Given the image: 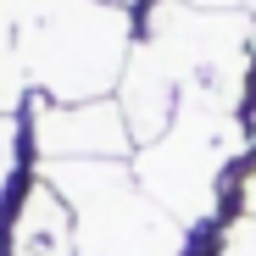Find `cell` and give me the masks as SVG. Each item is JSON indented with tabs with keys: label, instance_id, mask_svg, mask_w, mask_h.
<instances>
[{
	"label": "cell",
	"instance_id": "1",
	"mask_svg": "<svg viewBox=\"0 0 256 256\" xmlns=\"http://www.w3.org/2000/svg\"><path fill=\"white\" fill-rule=\"evenodd\" d=\"M250 150V122L240 112H206V106H178L173 128L162 140L134 150V178L140 190L190 234L228 218L223 195L234 200V173Z\"/></svg>",
	"mask_w": 256,
	"mask_h": 256
},
{
	"label": "cell",
	"instance_id": "2",
	"mask_svg": "<svg viewBox=\"0 0 256 256\" xmlns=\"http://www.w3.org/2000/svg\"><path fill=\"white\" fill-rule=\"evenodd\" d=\"M72 212V256H184L190 228L140 190L128 162H45Z\"/></svg>",
	"mask_w": 256,
	"mask_h": 256
},
{
	"label": "cell",
	"instance_id": "3",
	"mask_svg": "<svg viewBox=\"0 0 256 256\" xmlns=\"http://www.w3.org/2000/svg\"><path fill=\"white\" fill-rule=\"evenodd\" d=\"M28 117V145L34 162H134V134L122 122L117 95L112 100H78V106H56L28 95L22 106Z\"/></svg>",
	"mask_w": 256,
	"mask_h": 256
},
{
	"label": "cell",
	"instance_id": "4",
	"mask_svg": "<svg viewBox=\"0 0 256 256\" xmlns=\"http://www.w3.org/2000/svg\"><path fill=\"white\" fill-rule=\"evenodd\" d=\"M206 256H256V218L234 212V218L206 223Z\"/></svg>",
	"mask_w": 256,
	"mask_h": 256
},
{
	"label": "cell",
	"instance_id": "5",
	"mask_svg": "<svg viewBox=\"0 0 256 256\" xmlns=\"http://www.w3.org/2000/svg\"><path fill=\"white\" fill-rule=\"evenodd\" d=\"M178 6H195V12H245V0H178Z\"/></svg>",
	"mask_w": 256,
	"mask_h": 256
},
{
	"label": "cell",
	"instance_id": "6",
	"mask_svg": "<svg viewBox=\"0 0 256 256\" xmlns=\"http://www.w3.org/2000/svg\"><path fill=\"white\" fill-rule=\"evenodd\" d=\"M100 6H117V12H140L145 0H100Z\"/></svg>",
	"mask_w": 256,
	"mask_h": 256
}]
</instances>
